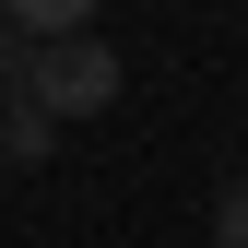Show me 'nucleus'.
<instances>
[{
    "label": "nucleus",
    "mask_w": 248,
    "mask_h": 248,
    "mask_svg": "<svg viewBox=\"0 0 248 248\" xmlns=\"http://www.w3.org/2000/svg\"><path fill=\"white\" fill-rule=\"evenodd\" d=\"M118 47L107 36H59V47H24V95H36L47 118H95V107H118Z\"/></svg>",
    "instance_id": "f257e3e1"
},
{
    "label": "nucleus",
    "mask_w": 248,
    "mask_h": 248,
    "mask_svg": "<svg viewBox=\"0 0 248 248\" xmlns=\"http://www.w3.org/2000/svg\"><path fill=\"white\" fill-rule=\"evenodd\" d=\"M0 12H12V36H24V47H59V36H95L107 0H0Z\"/></svg>",
    "instance_id": "f03ea898"
},
{
    "label": "nucleus",
    "mask_w": 248,
    "mask_h": 248,
    "mask_svg": "<svg viewBox=\"0 0 248 248\" xmlns=\"http://www.w3.org/2000/svg\"><path fill=\"white\" fill-rule=\"evenodd\" d=\"M47 142H59V118H47V107L12 83V95H0V154H47Z\"/></svg>",
    "instance_id": "7ed1b4c3"
},
{
    "label": "nucleus",
    "mask_w": 248,
    "mask_h": 248,
    "mask_svg": "<svg viewBox=\"0 0 248 248\" xmlns=\"http://www.w3.org/2000/svg\"><path fill=\"white\" fill-rule=\"evenodd\" d=\"M213 248H248V189H213Z\"/></svg>",
    "instance_id": "20e7f679"
},
{
    "label": "nucleus",
    "mask_w": 248,
    "mask_h": 248,
    "mask_svg": "<svg viewBox=\"0 0 248 248\" xmlns=\"http://www.w3.org/2000/svg\"><path fill=\"white\" fill-rule=\"evenodd\" d=\"M24 83V36H12V12H0V95Z\"/></svg>",
    "instance_id": "39448f33"
}]
</instances>
